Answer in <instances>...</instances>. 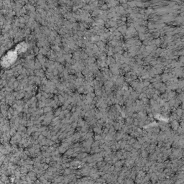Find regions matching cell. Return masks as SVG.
<instances>
[{
    "instance_id": "6da1fadb",
    "label": "cell",
    "mask_w": 184,
    "mask_h": 184,
    "mask_svg": "<svg viewBox=\"0 0 184 184\" xmlns=\"http://www.w3.org/2000/svg\"><path fill=\"white\" fill-rule=\"evenodd\" d=\"M16 58V54L13 53V52H10V53H7V55L4 57V58L3 59V65L4 66H8L9 64H11V63L13 62L15 59Z\"/></svg>"
}]
</instances>
